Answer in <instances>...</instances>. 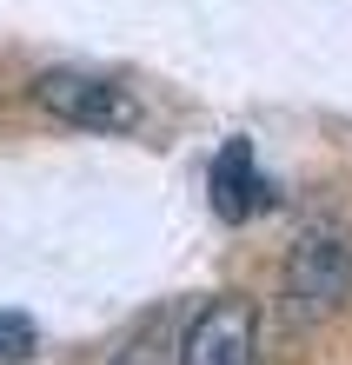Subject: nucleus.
I'll list each match as a JSON object with an SVG mask.
<instances>
[{"instance_id": "1", "label": "nucleus", "mask_w": 352, "mask_h": 365, "mask_svg": "<svg viewBox=\"0 0 352 365\" xmlns=\"http://www.w3.org/2000/svg\"><path fill=\"white\" fill-rule=\"evenodd\" d=\"M279 299H286L293 326H319L352 299V232L339 220L299 226L293 252H286V272H279Z\"/></svg>"}, {"instance_id": "2", "label": "nucleus", "mask_w": 352, "mask_h": 365, "mask_svg": "<svg viewBox=\"0 0 352 365\" xmlns=\"http://www.w3.org/2000/svg\"><path fill=\"white\" fill-rule=\"evenodd\" d=\"M27 93L40 113H54L60 126H80V133H126V126H140V100L114 73H94V67H47L27 80Z\"/></svg>"}, {"instance_id": "3", "label": "nucleus", "mask_w": 352, "mask_h": 365, "mask_svg": "<svg viewBox=\"0 0 352 365\" xmlns=\"http://www.w3.org/2000/svg\"><path fill=\"white\" fill-rule=\"evenodd\" d=\"M180 365H259V312L253 299L219 292L180 326Z\"/></svg>"}, {"instance_id": "4", "label": "nucleus", "mask_w": 352, "mask_h": 365, "mask_svg": "<svg viewBox=\"0 0 352 365\" xmlns=\"http://www.w3.org/2000/svg\"><path fill=\"white\" fill-rule=\"evenodd\" d=\"M206 186H213V212H219V220H253V212L273 206V180L259 173V160H253L246 140H226L213 153Z\"/></svg>"}, {"instance_id": "5", "label": "nucleus", "mask_w": 352, "mask_h": 365, "mask_svg": "<svg viewBox=\"0 0 352 365\" xmlns=\"http://www.w3.org/2000/svg\"><path fill=\"white\" fill-rule=\"evenodd\" d=\"M106 365H180V326H173V312L146 319V326L126 339V346L106 359Z\"/></svg>"}, {"instance_id": "6", "label": "nucleus", "mask_w": 352, "mask_h": 365, "mask_svg": "<svg viewBox=\"0 0 352 365\" xmlns=\"http://www.w3.org/2000/svg\"><path fill=\"white\" fill-rule=\"evenodd\" d=\"M27 352H34V319L0 312V359H27Z\"/></svg>"}]
</instances>
